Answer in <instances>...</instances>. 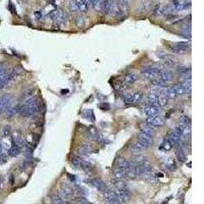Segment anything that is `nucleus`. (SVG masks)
Masks as SVG:
<instances>
[{"mask_svg":"<svg viewBox=\"0 0 204 204\" xmlns=\"http://www.w3.org/2000/svg\"><path fill=\"white\" fill-rule=\"evenodd\" d=\"M49 16L51 20H54V23L58 25H64L67 23V15L61 9H54L49 12Z\"/></svg>","mask_w":204,"mask_h":204,"instance_id":"nucleus-1","label":"nucleus"},{"mask_svg":"<svg viewBox=\"0 0 204 204\" xmlns=\"http://www.w3.org/2000/svg\"><path fill=\"white\" fill-rule=\"evenodd\" d=\"M114 192L116 199L119 201L121 204H126L129 202L130 199V192H129L128 188L126 189H111Z\"/></svg>","mask_w":204,"mask_h":204,"instance_id":"nucleus-2","label":"nucleus"},{"mask_svg":"<svg viewBox=\"0 0 204 204\" xmlns=\"http://www.w3.org/2000/svg\"><path fill=\"white\" fill-rule=\"evenodd\" d=\"M160 69L157 67H148L142 71V76L147 80H154V79H159V76L161 74Z\"/></svg>","mask_w":204,"mask_h":204,"instance_id":"nucleus-3","label":"nucleus"},{"mask_svg":"<svg viewBox=\"0 0 204 204\" xmlns=\"http://www.w3.org/2000/svg\"><path fill=\"white\" fill-rule=\"evenodd\" d=\"M138 142L141 145H143L145 148H148V147L152 145V143H153V139H152L151 136L146 135L145 133L141 132L138 134Z\"/></svg>","mask_w":204,"mask_h":204,"instance_id":"nucleus-4","label":"nucleus"},{"mask_svg":"<svg viewBox=\"0 0 204 204\" xmlns=\"http://www.w3.org/2000/svg\"><path fill=\"white\" fill-rule=\"evenodd\" d=\"M131 173H132V170H128V168L118 167V166H116V167L113 170V175L116 179H124V178L129 177Z\"/></svg>","mask_w":204,"mask_h":204,"instance_id":"nucleus-5","label":"nucleus"},{"mask_svg":"<svg viewBox=\"0 0 204 204\" xmlns=\"http://www.w3.org/2000/svg\"><path fill=\"white\" fill-rule=\"evenodd\" d=\"M91 152H92V146H91L90 144H88V143H85V144H83L82 146H80L79 148L77 149V154H78V156L80 157L88 155V154L91 153Z\"/></svg>","mask_w":204,"mask_h":204,"instance_id":"nucleus-6","label":"nucleus"},{"mask_svg":"<svg viewBox=\"0 0 204 204\" xmlns=\"http://www.w3.org/2000/svg\"><path fill=\"white\" fill-rule=\"evenodd\" d=\"M146 123L152 126H161L165 125V119L159 116H148L146 119Z\"/></svg>","mask_w":204,"mask_h":204,"instance_id":"nucleus-7","label":"nucleus"},{"mask_svg":"<svg viewBox=\"0 0 204 204\" xmlns=\"http://www.w3.org/2000/svg\"><path fill=\"white\" fill-rule=\"evenodd\" d=\"M144 112L146 116H158L160 113V108L156 106H151V105H147L144 108Z\"/></svg>","mask_w":204,"mask_h":204,"instance_id":"nucleus-8","label":"nucleus"},{"mask_svg":"<svg viewBox=\"0 0 204 204\" xmlns=\"http://www.w3.org/2000/svg\"><path fill=\"white\" fill-rule=\"evenodd\" d=\"M159 79H160L162 82H165V84H168L175 79V75H173V72L170 71H165V72H161L160 76H159Z\"/></svg>","mask_w":204,"mask_h":204,"instance_id":"nucleus-9","label":"nucleus"},{"mask_svg":"<svg viewBox=\"0 0 204 204\" xmlns=\"http://www.w3.org/2000/svg\"><path fill=\"white\" fill-rule=\"evenodd\" d=\"M10 146L11 145L8 141L7 137H5L2 141H0V156H3L5 153H7V150Z\"/></svg>","mask_w":204,"mask_h":204,"instance_id":"nucleus-10","label":"nucleus"},{"mask_svg":"<svg viewBox=\"0 0 204 204\" xmlns=\"http://www.w3.org/2000/svg\"><path fill=\"white\" fill-rule=\"evenodd\" d=\"M111 187L112 189H126V183L124 182L123 179H116L114 181H111Z\"/></svg>","mask_w":204,"mask_h":204,"instance_id":"nucleus-11","label":"nucleus"},{"mask_svg":"<svg viewBox=\"0 0 204 204\" xmlns=\"http://www.w3.org/2000/svg\"><path fill=\"white\" fill-rule=\"evenodd\" d=\"M121 8H119L118 4L116 1H113V3H112L111 7H110V10H109V15H112V16H118L121 15Z\"/></svg>","mask_w":204,"mask_h":204,"instance_id":"nucleus-12","label":"nucleus"},{"mask_svg":"<svg viewBox=\"0 0 204 204\" xmlns=\"http://www.w3.org/2000/svg\"><path fill=\"white\" fill-rule=\"evenodd\" d=\"M116 165H118V167L128 168V170H132V168H133L132 162L128 161L125 158H119L118 160V162H116Z\"/></svg>","mask_w":204,"mask_h":204,"instance_id":"nucleus-13","label":"nucleus"},{"mask_svg":"<svg viewBox=\"0 0 204 204\" xmlns=\"http://www.w3.org/2000/svg\"><path fill=\"white\" fill-rule=\"evenodd\" d=\"M75 3H76L79 11H82V12H87L88 11L89 6L85 2V0H75Z\"/></svg>","mask_w":204,"mask_h":204,"instance_id":"nucleus-14","label":"nucleus"},{"mask_svg":"<svg viewBox=\"0 0 204 204\" xmlns=\"http://www.w3.org/2000/svg\"><path fill=\"white\" fill-rule=\"evenodd\" d=\"M90 183L95 187L96 189L99 190V191H103V190L105 189V185L101 179H93V180L90 181Z\"/></svg>","mask_w":204,"mask_h":204,"instance_id":"nucleus-15","label":"nucleus"},{"mask_svg":"<svg viewBox=\"0 0 204 204\" xmlns=\"http://www.w3.org/2000/svg\"><path fill=\"white\" fill-rule=\"evenodd\" d=\"M162 93L163 96H165L167 99H175L177 97V94H175V90L173 88H165L162 89Z\"/></svg>","mask_w":204,"mask_h":204,"instance_id":"nucleus-16","label":"nucleus"},{"mask_svg":"<svg viewBox=\"0 0 204 204\" xmlns=\"http://www.w3.org/2000/svg\"><path fill=\"white\" fill-rule=\"evenodd\" d=\"M141 131H142V133H145L146 135H149V136H151V137L154 133L153 126H150L149 124H147V123L141 124Z\"/></svg>","mask_w":204,"mask_h":204,"instance_id":"nucleus-17","label":"nucleus"},{"mask_svg":"<svg viewBox=\"0 0 204 204\" xmlns=\"http://www.w3.org/2000/svg\"><path fill=\"white\" fill-rule=\"evenodd\" d=\"M138 75L134 74V72H131V74H128L125 77V80H124V82L126 84V85H130V84H134L136 81L138 80Z\"/></svg>","mask_w":204,"mask_h":204,"instance_id":"nucleus-18","label":"nucleus"},{"mask_svg":"<svg viewBox=\"0 0 204 204\" xmlns=\"http://www.w3.org/2000/svg\"><path fill=\"white\" fill-rule=\"evenodd\" d=\"M72 166H74L75 168H78V170H81L82 168V163H83V159H82V157L80 156H74L72 158L71 160Z\"/></svg>","mask_w":204,"mask_h":204,"instance_id":"nucleus-19","label":"nucleus"},{"mask_svg":"<svg viewBox=\"0 0 204 204\" xmlns=\"http://www.w3.org/2000/svg\"><path fill=\"white\" fill-rule=\"evenodd\" d=\"M146 160H147L146 156H144L143 154H137V155H135L133 157L132 163L134 165H141V163L145 162Z\"/></svg>","mask_w":204,"mask_h":204,"instance_id":"nucleus-20","label":"nucleus"},{"mask_svg":"<svg viewBox=\"0 0 204 204\" xmlns=\"http://www.w3.org/2000/svg\"><path fill=\"white\" fill-rule=\"evenodd\" d=\"M102 192H103V197H104L105 201L111 200V199H113V198H116V195H114V192L112 191L111 189H104Z\"/></svg>","mask_w":204,"mask_h":204,"instance_id":"nucleus-21","label":"nucleus"},{"mask_svg":"<svg viewBox=\"0 0 204 204\" xmlns=\"http://www.w3.org/2000/svg\"><path fill=\"white\" fill-rule=\"evenodd\" d=\"M20 148H18L16 145H11L10 147H9V149L7 150V154L9 156H11V157H13V156H16V155H18L20 154Z\"/></svg>","mask_w":204,"mask_h":204,"instance_id":"nucleus-22","label":"nucleus"},{"mask_svg":"<svg viewBox=\"0 0 204 204\" xmlns=\"http://www.w3.org/2000/svg\"><path fill=\"white\" fill-rule=\"evenodd\" d=\"M173 89L175 90L177 96H179V95L182 96V95H184L185 93H186V90H185V88L183 87L182 83H181V84H175V85L173 87Z\"/></svg>","mask_w":204,"mask_h":204,"instance_id":"nucleus-23","label":"nucleus"},{"mask_svg":"<svg viewBox=\"0 0 204 204\" xmlns=\"http://www.w3.org/2000/svg\"><path fill=\"white\" fill-rule=\"evenodd\" d=\"M34 98L35 97H34V92H33V90L28 91L26 94H24V97H23V103H24V104H27V103H29L30 101H32Z\"/></svg>","mask_w":204,"mask_h":204,"instance_id":"nucleus-24","label":"nucleus"},{"mask_svg":"<svg viewBox=\"0 0 204 204\" xmlns=\"http://www.w3.org/2000/svg\"><path fill=\"white\" fill-rule=\"evenodd\" d=\"M160 58L162 61H170V62H175V56L172 54V53H165V54L160 55Z\"/></svg>","mask_w":204,"mask_h":204,"instance_id":"nucleus-25","label":"nucleus"},{"mask_svg":"<svg viewBox=\"0 0 204 204\" xmlns=\"http://www.w3.org/2000/svg\"><path fill=\"white\" fill-rule=\"evenodd\" d=\"M119 8H121V12H126V9L129 8V4H130V0H118V2Z\"/></svg>","mask_w":204,"mask_h":204,"instance_id":"nucleus-26","label":"nucleus"},{"mask_svg":"<svg viewBox=\"0 0 204 204\" xmlns=\"http://www.w3.org/2000/svg\"><path fill=\"white\" fill-rule=\"evenodd\" d=\"M191 44H190V42H179V43H175V45L173 46V47H177V48H180V49H183V50H188V49L191 47Z\"/></svg>","mask_w":204,"mask_h":204,"instance_id":"nucleus-27","label":"nucleus"},{"mask_svg":"<svg viewBox=\"0 0 204 204\" xmlns=\"http://www.w3.org/2000/svg\"><path fill=\"white\" fill-rule=\"evenodd\" d=\"M16 113H18V107L12 106V107H10V108H9L5 113H4V116H6L7 118H11V116H15Z\"/></svg>","mask_w":204,"mask_h":204,"instance_id":"nucleus-28","label":"nucleus"},{"mask_svg":"<svg viewBox=\"0 0 204 204\" xmlns=\"http://www.w3.org/2000/svg\"><path fill=\"white\" fill-rule=\"evenodd\" d=\"M167 102H168V99L165 97V96L160 95V96H158V98H157V104H158L159 107L167 105Z\"/></svg>","mask_w":204,"mask_h":204,"instance_id":"nucleus-29","label":"nucleus"},{"mask_svg":"<svg viewBox=\"0 0 204 204\" xmlns=\"http://www.w3.org/2000/svg\"><path fill=\"white\" fill-rule=\"evenodd\" d=\"M148 8H149L148 2H147V1H143L142 3L140 4L139 8H138V11H139L140 13H144V12H146V11L148 10Z\"/></svg>","mask_w":204,"mask_h":204,"instance_id":"nucleus-30","label":"nucleus"},{"mask_svg":"<svg viewBox=\"0 0 204 204\" xmlns=\"http://www.w3.org/2000/svg\"><path fill=\"white\" fill-rule=\"evenodd\" d=\"M150 94L155 95V96H160L162 94V88H159V87H152L150 89Z\"/></svg>","mask_w":204,"mask_h":204,"instance_id":"nucleus-31","label":"nucleus"},{"mask_svg":"<svg viewBox=\"0 0 204 204\" xmlns=\"http://www.w3.org/2000/svg\"><path fill=\"white\" fill-rule=\"evenodd\" d=\"M151 84L153 85V87H159V88H162V87H165L166 84L165 82H162L160 79H154V80H151Z\"/></svg>","mask_w":204,"mask_h":204,"instance_id":"nucleus-32","label":"nucleus"},{"mask_svg":"<svg viewBox=\"0 0 204 204\" xmlns=\"http://www.w3.org/2000/svg\"><path fill=\"white\" fill-rule=\"evenodd\" d=\"M143 99V93L142 92H136L133 94V103L141 102Z\"/></svg>","mask_w":204,"mask_h":204,"instance_id":"nucleus-33","label":"nucleus"},{"mask_svg":"<svg viewBox=\"0 0 204 204\" xmlns=\"http://www.w3.org/2000/svg\"><path fill=\"white\" fill-rule=\"evenodd\" d=\"M124 102L126 103V104H130V103H133V93H126L123 96Z\"/></svg>","mask_w":204,"mask_h":204,"instance_id":"nucleus-34","label":"nucleus"},{"mask_svg":"<svg viewBox=\"0 0 204 204\" xmlns=\"http://www.w3.org/2000/svg\"><path fill=\"white\" fill-rule=\"evenodd\" d=\"M177 157L180 161H182V162L186 160V154L184 153V151H183V149L181 148V147H180V149L177 150Z\"/></svg>","mask_w":204,"mask_h":204,"instance_id":"nucleus-35","label":"nucleus"},{"mask_svg":"<svg viewBox=\"0 0 204 204\" xmlns=\"http://www.w3.org/2000/svg\"><path fill=\"white\" fill-rule=\"evenodd\" d=\"M144 149H146L145 148L143 145L140 144L139 142H136V143H134V144L132 145V150L133 151H136V152H138V151H142V150H144Z\"/></svg>","mask_w":204,"mask_h":204,"instance_id":"nucleus-36","label":"nucleus"},{"mask_svg":"<svg viewBox=\"0 0 204 204\" xmlns=\"http://www.w3.org/2000/svg\"><path fill=\"white\" fill-rule=\"evenodd\" d=\"M162 147H163V150L165 151H170V149L173 148V144L170 143V141L168 139H166L165 142H163V144H162Z\"/></svg>","mask_w":204,"mask_h":204,"instance_id":"nucleus-37","label":"nucleus"},{"mask_svg":"<svg viewBox=\"0 0 204 204\" xmlns=\"http://www.w3.org/2000/svg\"><path fill=\"white\" fill-rule=\"evenodd\" d=\"M76 25L78 26L79 28L84 27V25H85V18H84L82 15L78 16V18H76Z\"/></svg>","mask_w":204,"mask_h":204,"instance_id":"nucleus-38","label":"nucleus"},{"mask_svg":"<svg viewBox=\"0 0 204 204\" xmlns=\"http://www.w3.org/2000/svg\"><path fill=\"white\" fill-rule=\"evenodd\" d=\"M74 191L77 192V193H78L79 195H81V196H84L86 194L85 193V190L82 188L81 186H78V185H75V186H74Z\"/></svg>","mask_w":204,"mask_h":204,"instance_id":"nucleus-39","label":"nucleus"},{"mask_svg":"<svg viewBox=\"0 0 204 204\" xmlns=\"http://www.w3.org/2000/svg\"><path fill=\"white\" fill-rule=\"evenodd\" d=\"M170 49H172V51L173 53H175V54H186L187 52L186 50H183V49H180L177 47H170Z\"/></svg>","mask_w":204,"mask_h":204,"instance_id":"nucleus-40","label":"nucleus"},{"mask_svg":"<svg viewBox=\"0 0 204 204\" xmlns=\"http://www.w3.org/2000/svg\"><path fill=\"white\" fill-rule=\"evenodd\" d=\"M103 0H92V7H94L96 9H99L100 10V6H101V2Z\"/></svg>","mask_w":204,"mask_h":204,"instance_id":"nucleus-41","label":"nucleus"},{"mask_svg":"<svg viewBox=\"0 0 204 204\" xmlns=\"http://www.w3.org/2000/svg\"><path fill=\"white\" fill-rule=\"evenodd\" d=\"M64 200H62L59 196H54L53 197V204H62Z\"/></svg>","mask_w":204,"mask_h":204,"instance_id":"nucleus-42","label":"nucleus"},{"mask_svg":"<svg viewBox=\"0 0 204 204\" xmlns=\"http://www.w3.org/2000/svg\"><path fill=\"white\" fill-rule=\"evenodd\" d=\"M190 71V69H188L187 67H178V72H181V74H186Z\"/></svg>","mask_w":204,"mask_h":204,"instance_id":"nucleus-43","label":"nucleus"},{"mask_svg":"<svg viewBox=\"0 0 204 204\" xmlns=\"http://www.w3.org/2000/svg\"><path fill=\"white\" fill-rule=\"evenodd\" d=\"M69 8H71L72 11H74V12H76V11H79L78 10V7H77L76 3H75V1H72L71 3H69Z\"/></svg>","mask_w":204,"mask_h":204,"instance_id":"nucleus-44","label":"nucleus"},{"mask_svg":"<svg viewBox=\"0 0 204 204\" xmlns=\"http://www.w3.org/2000/svg\"><path fill=\"white\" fill-rule=\"evenodd\" d=\"M105 203H106V204H121V203H119V201L116 198H113V199H111V200L105 201Z\"/></svg>","mask_w":204,"mask_h":204,"instance_id":"nucleus-45","label":"nucleus"},{"mask_svg":"<svg viewBox=\"0 0 204 204\" xmlns=\"http://www.w3.org/2000/svg\"><path fill=\"white\" fill-rule=\"evenodd\" d=\"M42 16H43V13H42L41 10H37L35 11V18H37V20H41Z\"/></svg>","mask_w":204,"mask_h":204,"instance_id":"nucleus-46","label":"nucleus"},{"mask_svg":"<svg viewBox=\"0 0 204 204\" xmlns=\"http://www.w3.org/2000/svg\"><path fill=\"white\" fill-rule=\"evenodd\" d=\"M77 202H78L79 204H89L88 201L86 200L84 197H81V198H79L78 200H77Z\"/></svg>","mask_w":204,"mask_h":204,"instance_id":"nucleus-47","label":"nucleus"},{"mask_svg":"<svg viewBox=\"0 0 204 204\" xmlns=\"http://www.w3.org/2000/svg\"><path fill=\"white\" fill-rule=\"evenodd\" d=\"M9 131H10V128H9V126H6L5 128H4V137H7L8 134H9Z\"/></svg>","mask_w":204,"mask_h":204,"instance_id":"nucleus-48","label":"nucleus"},{"mask_svg":"<svg viewBox=\"0 0 204 204\" xmlns=\"http://www.w3.org/2000/svg\"><path fill=\"white\" fill-rule=\"evenodd\" d=\"M9 9H10V10L12 11V13H15V8H13L12 3H9Z\"/></svg>","mask_w":204,"mask_h":204,"instance_id":"nucleus-49","label":"nucleus"},{"mask_svg":"<svg viewBox=\"0 0 204 204\" xmlns=\"http://www.w3.org/2000/svg\"><path fill=\"white\" fill-rule=\"evenodd\" d=\"M49 2V4H54L55 3V0H47Z\"/></svg>","mask_w":204,"mask_h":204,"instance_id":"nucleus-50","label":"nucleus"},{"mask_svg":"<svg viewBox=\"0 0 204 204\" xmlns=\"http://www.w3.org/2000/svg\"><path fill=\"white\" fill-rule=\"evenodd\" d=\"M13 183H15V180H13V177L11 175V177H10V184L13 185Z\"/></svg>","mask_w":204,"mask_h":204,"instance_id":"nucleus-51","label":"nucleus"},{"mask_svg":"<svg viewBox=\"0 0 204 204\" xmlns=\"http://www.w3.org/2000/svg\"><path fill=\"white\" fill-rule=\"evenodd\" d=\"M0 188H1V179H0Z\"/></svg>","mask_w":204,"mask_h":204,"instance_id":"nucleus-52","label":"nucleus"},{"mask_svg":"<svg viewBox=\"0 0 204 204\" xmlns=\"http://www.w3.org/2000/svg\"><path fill=\"white\" fill-rule=\"evenodd\" d=\"M170 1H175V0H170Z\"/></svg>","mask_w":204,"mask_h":204,"instance_id":"nucleus-53","label":"nucleus"}]
</instances>
